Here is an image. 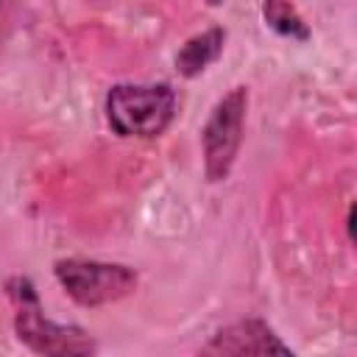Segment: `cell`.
I'll use <instances>...</instances> for the list:
<instances>
[{
    "mask_svg": "<svg viewBox=\"0 0 357 357\" xmlns=\"http://www.w3.org/2000/svg\"><path fill=\"white\" fill-rule=\"evenodd\" d=\"M14 301V329L17 337L36 354H95L98 343L75 324H56L42 312V301L28 276H11L6 284Z\"/></svg>",
    "mask_w": 357,
    "mask_h": 357,
    "instance_id": "cell-1",
    "label": "cell"
},
{
    "mask_svg": "<svg viewBox=\"0 0 357 357\" xmlns=\"http://www.w3.org/2000/svg\"><path fill=\"white\" fill-rule=\"evenodd\" d=\"M173 114L176 92L170 84H114L106 95V120L120 137H159Z\"/></svg>",
    "mask_w": 357,
    "mask_h": 357,
    "instance_id": "cell-2",
    "label": "cell"
},
{
    "mask_svg": "<svg viewBox=\"0 0 357 357\" xmlns=\"http://www.w3.org/2000/svg\"><path fill=\"white\" fill-rule=\"evenodd\" d=\"M245 109H248V89L234 86L212 106V112L201 128L204 173H206V181H212V184L226 181L231 173V165H234L240 142H243Z\"/></svg>",
    "mask_w": 357,
    "mask_h": 357,
    "instance_id": "cell-3",
    "label": "cell"
},
{
    "mask_svg": "<svg viewBox=\"0 0 357 357\" xmlns=\"http://www.w3.org/2000/svg\"><path fill=\"white\" fill-rule=\"evenodd\" d=\"M53 273L64 293L81 307H103L126 298L137 287V271L120 262H98V259H59Z\"/></svg>",
    "mask_w": 357,
    "mask_h": 357,
    "instance_id": "cell-4",
    "label": "cell"
},
{
    "mask_svg": "<svg viewBox=\"0 0 357 357\" xmlns=\"http://www.w3.org/2000/svg\"><path fill=\"white\" fill-rule=\"evenodd\" d=\"M204 354H293L287 343L259 318L237 321L220 332L201 349Z\"/></svg>",
    "mask_w": 357,
    "mask_h": 357,
    "instance_id": "cell-5",
    "label": "cell"
},
{
    "mask_svg": "<svg viewBox=\"0 0 357 357\" xmlns=\"http://www.w3.org/2000/svg\"><path fill=\"white\" fill-rule=\"evenodd\" d=\"M223 42H226V31L223 28H206V31L190 36L181 45V50L176 53V70H178V75H184V78L201 75L220 56Z\"/></svg>",
    "mask_w": 357,
    "mask_h": 357,
    "instance_id": "cell-6",
    "label": "cell"
},
{
    "mask_svg": "<svg viewBox=\"0 0 357 357\" xmlns=\"http://www.w3.org/2000/svg\"><path fill=\"white\" fill-rule=\"evenodd\" d=\"M262 20L279 36L298 39V42L310 39V28H307V22L301 20V14L296 11V6L290 0H262Z\"/></svg>",
    "mask_w": 357,
    "mask_h": 357,
    "instance_id": "cell-7",
    "label": "cell"
},
{
    "mask_svg": "<svg viewBox=\"0 0 357 357\" xmlns=\"http://www.w3.org/2000/svg\"><path fill=\"white\" fill-rule=\"evenodd\" d=\"M346 229H349V240H354V209H349L346 215Z\"/></svg>",
    "mask_w": 357,
    "mask_h": 357,
    "instance_id": "cell-8",
    "label": "cell"
},
{
    "mask_svg": "<svg viewBox=\"0 0 357 357\" xmlns=\"http://www.w3.org/2000/svg\"><path fill=\"white\" fill-rule=\"evenodd\" d=\"M206 3H209V6H220L223 0H206Z\"/></svg>",
    "mask_w": 357,
    "mask_h": 357,
    "instance_id": "cell-9",
    "label": "cell"
}]
</instances>
